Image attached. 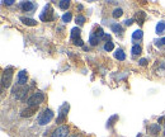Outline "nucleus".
<instances>
[{
    "label": "nucleus",
    "instance_id": "obj_11",
    "mask_svg": "<svg viewBox=\"0 0 165 137\" xmlns=\"http://www.w3.org/2000/svg\"><path fill=\"white\" fill-rule=\"evenodd\" d=\"M20 20H22V23H23V24H25V25H31V27L37 25V20H34L32 18H25V17H22Z\"/></svg>",
    "mask_w": 165,
    "mask_h": 137
},
{
    "label": "nucleus",
    "instance_id": "obj_8",
    "mask_svg": "<svg viewBox=\"0 0 165 137\" xmlns=\"http://www.w3.org/2000/svg\"><path fill=\"white\" fill-rule=\"evenodd\" d=\"M28 81V74L25 70H22V71L18 72V85L19 86H24Z\"/></svg>",
    "mask_w": 165,
    "mask_h": 137
},
{
    "label": "nucleus",
    "instance_id": "obj_30",
    "mask_svg": "<svg viewBox=\"0 0 165 137\" xmlns=\"http://www.w3.org/2000/svg\"><path fill=\"white\" fill-rule=\"evenodd\" d=\"M132 23H133V19H126L125 20V24L126 25H131Z\"/></svg>",
    "mask_w": 165,
    "mask_h": 137
},
{
    "label": "nucleus",
    "instance_id": "obj_25",
    "mask_svg": "<svg viewBox=\"0 0 165 137\" xmlns=\"http://www.w3.org/2000/svg\"><path fill=\"white\" fill-rule=\"evenodd\" d=\"M113 48H114V45H113V42H105V45H104V49L105 51H113Z\"/></svg>",
    "mask_w": 165,
    "mask_h": 137
},
{
    "label": "nucleus",
    "instance_id": "obj_16",
    "mask_svg": "<svg viewBox=\"0 0 165 137\" xmlns=\"http://www.w3.org/2000/svg\"><path fill=\"white\" fill-rule=\"evenodd\" d=\"M89 42H90V45H92V46H97L99 43V38L94 33H92V34H90V37H89Z\"/></svg>",
    "mask_w": 165,
    "mask_h": 137
},
{
    "label": "nucleus",
    "instance_id": "obj_29",
    "mask_svg": "<svg viewBox=\"0 0 165 137\" xmlns=\"http://www.w3.org/2000/svg\"><path fill=\"white\" fill-rule=\"evenodd\" d=\"M159 124H165V116L164 117H160L159 118V122H158Z\"/></svg>",
    "mask_w": 165,
    "mask_h": 137
},
{
    "label": "nucleus",
    "instance_id": "obj_22",
    "mask_svg": "<svg viewBox=\"0 0 165 137\" xmlns=\"http://www.w3.org/2000/svg\"><path fill=\"white\" fill-rule=\"evenodd\" d=\"M58 7H60L61 9H67V8L70 7V1L69 0H61V1L58 3Z\"/></svg>",
    "mask_w": 165,
    "mask_h": 137
},
{
    "label": "nucleus",
    "instance_id": "obj_21",
    "mask_svg": "<svg viewBox=\"0 0 165 137\" xmlns=\"http://www.w3.org/2000/svg\"><path fill=\"white\" fill-rule=\"evenodd\" d=\"M112 31L114 32V33H117V34H121L122 33V27H121L119 24H117V23H114V24H112Z\"/></svg>",
    "mask_w": 165,
    "mask_h": 137
},
{
    "label": "nucleus",
    "instance_id": "obj_33",
    "mask_svg": "<svg viewBox=\"0 0 165 137\" xmlns=\"http://www.w3.org/2000/svg\"><path fill=\"white\" fill-rule=\"evenodd\" d=\"M69 137H79L78 135H72V136H69Z\"/></svg>",
    "mask_w": 165,
    "mask_h": 137
},
{
    "label": "nucleus",
    "instance_id": "obj_1",
    "mask_svg": "<svg viewBox=\"0 0 165 137\" xmlns=\"http://www.w3.org/2000/svg\"><path fill=\"white\" fill-rule=\"evenodd\" d=\"M52 118H54V112H52L51 109H48V108H46L45 110H42V112L40 113L37 121H38V124H40V126H45V124L48 123Z\"/></svg>",
    "mask_w": 165,
    "mask_h": 137
},
{
    "label": "nucleus",
    "instance_id": "obj_4",
    "mask_svg": "<svg viewBox=\"0 0 165 137\" xmlns=\"http://www.w3.org/2000/svg\"><path fill=\"white\" fill-rule=\"evenodd\" d=\"M28 93V86H22V88H19V86H14L13 88V97L17 98V99H24V97L27 95Z\"/></svg>",
    "mask_w": 165,
    "mask_h": 137
},
{
    "label": "nucleus",
    "instance_id": "obj_26",
    "mask_svg": "<svg viewBox=\"0 0 165 137\" xmlns=\"http://www.w3.org/2000/svg\"><path fill=\"white\" fill-rule=\"evenodd\" d=\"M84 23H85V17L84 15H78V17H76V24L82 25Z\"/></svg>",
    "mask_w": 165,
    "mask_h": 137
},
{
    "label": "nucleus",
    "instance_id": "obj_14",
    "mask_svg": "<svg viewBox=\"0 0 165 137\" xmlns=\"http://www.w3.org/2000/svg\"><path fill=\"white\" fill-rule=\"evenodd\" d=\"M164 31H165V22H159L158 24H156V33L161 34V33H164Z\"/></svg>",
    "mask_w": 165,
    "mask_h": 137
},
{
    "label": "nucleus",
    "instance_id": "obj_13",
    "mask_svg": "<svg viewBox=\"0 0 165 137\" xmlns=\"http://www.w3.org/2000/svg\"><path fill=\"white\" fill-rule=\"evenodd\" d=\"M79 36H80V28H78V27L72 28V29H71V39L72 41L78 39Z\"/></svg>",
    "mask_w": 165,
    "mask_h": 137
},
{
    "label": "nucleus",
    "instance_id": "obj_20",
    "mask_svg": "<svg viewBox=\"0 0 165 137\" xmlns=\"http://www.w3.org/2000/svg\"><path fill=\"white\" fill-rule=\"evenodd\" d=\"M71 19H72V14L70 13V11H67V13H65L62 15V22L64 23H69Z\"/></svg>",
    "mask_w": 165,
    "mask_h": 137
},
{
    "label": "nucleus",
    "instance_id": "obj_6",
    "mask_svg": "<svg viewBox=\"0 0 165 137\" xmlns=\"http://www.w3.org/2000/svg\"><path fill=\"white\" fill-rule=\"evenodd\" d=\"M69 104L65 103L62 107L60 108V110H58V117H57V123H61V122H64L65 119H66V116H67V112H69Z\"/></svg>",
    "mask_w": 165,
    "mask_h": 137
},
{
    "label": "nucleus",
    "instance_id": "obj_3",
    "mask_svg": "<svg viewBox=\"0 0 165 137\" xmlns=\"http://www.w3.org/2000/svg\"><path fill=\"white\" fill-rule=\"evenodd\" d=\"M43 99H45V95H43V93H42V92H36V93H34V94L27 100V103H28V106H36V107H38V106H40V104L43 102Z\"/></svg>",
    "mask_w": 165,
    "mask_h": 137
},
{
    "label": "nucleus",
    "instance_id": "obj_18",
    "mask_svg": "<svg viewBox=\"0 0 165 137\" xmlns=\"http://www.w3.org/2000/svg\"><path fill=\"white\" fill-rule=\"evenodd\" d=\"M145 13H144V11H138V13L136 14V18H137V20H138V23H140V24H142L144 23V20H145Z\"/></svg>",
    "mask_w": 165,
    "mask_h": 137
},
{
    "label": "nucleus",
    "instance_id": "obj_10",
    "mask_svg": "<svg viewBox=\"0 0 165 137\" xmlns=\"http://www.w3.org/2000/svg\"><path fill=\"white\" fill-rule=\"evenodd\" d=\"M20 8H22V10L24 11H33L34 9H36V4L32 1H23L22 4H20Z\"/></svg>",
    "mask_w": 165,
    "mask_h": 137
},
{
    "label": "nucleus",
    "instance_id": "obj_24",
    "mask_svg": "<svg viewBox=\"0 0 165 137\" xmlns=\"http://www.w3.org/2000/svg\"><path fill=\"white\" fill-rule=\"evenodd\" d=\"M93 33L95 34V36L98 37L99 39H101V38H103V37H104V32H103V29H102L101 27H98V28H97V31H95V32H93Z\"/></svg>",
    "mask_w": 165,
    "mask_h": 137
},
{
    "label": "nucleus",
    "instance_id": "obj_9",
    "mask_svg": "<svg viewBox=\"0 0 165 137\" xmlns=\"http://www.w3.org/2000/svg\"><path fill=\"white\" fill-rule=\"evenodd\" d=\"M41 19H42L43 22H50V20H52V11H51V8H50L48 5L45 7V10H43V13L41 14Z\"/></svg>",
    "mask_w": 165,
    "mask_h": 137
},
{
    "label": "nucleus",
    "instance_id": "obj_17",
    "mask_svg": "<svg viewBox=\"0 0 165 137\" xmlns=\"http://www.w3.org/2000/svg\"><path fill=\"white\" fill-rule=\"evenodd\" d=\"M131 52H132V55H140L141 52H142V48H141V46H138V45H133Z\"/></svg>",
    "mask_w": 165,
    "mask_h": 137
},
{
    "label": "nucleus",
    "instance_id": "obj_27",
    "mask_svg": "<svg viewBox=\"0 0 165 137\" xmlns=\"http://www.w3.org/2000/svg\"><path fill=\"white\" fill-rule=\"evenodd\" d=\"M74 43H75L76 46H84V42H82V39H81V38L75 39V41H74Z\"/></svg>",
    "mask_w": 165,
    "mask_h": 137
},
{
    "label": "nucleus",
    "instance_id": "obj_19",
    "mask_svg": "<svg viewBox=\"0 0 165 137\" xmlns=\"http://www.w3.org/2000/svg\"><path fill=\"white\" fill-rule=\"evenodd\" d=\"M122 14H123V10L121 8H116L113 10V13H112V15H113V18H119V17H122Z\"/></svg>",
    "mask_w": 165,
    "mask_h": 137
},
{
    "label": "nucleus",
    "instance_id": "obj_7",
    "mask_svg": "<svg viewBox=\"0 0 165 137\" xmlns=\"http://www.w3.org/2000/svg\"><path fill=\"white\" fill-rule=\"evenodd\" d=\"M37 109H38V107H36V106H28L27 108H24V109L20 112V116H22L23 118L32 117V116L37 112Z\"/></svg>",
    "mask_w": 165,
    "mask_h": 137
},
{
    "label": "nucleus",
    "instance_id": "obj_2",
    "mask_svg": "<svg viewBox=\"0 0 165 137\" xmlns=\"http://www.w3.org/2000/svg\"><path fill=\"white\" fill-rule=\"evenodd\" d=\"M11 78H13V69L8 67L4 70V74L1 76V86L3 88H9L11 84Z\"/></svg>",
    "mask_w": 165,
    "mask_h": 137
},
{
    "label": "nucleus",
    "instance_id": "obj_12",
    "mask_svg": "<svg viewBox=\"0 0 165 137\" xmlns=\"http://www.w3.org/2000/svg\"><path fill=\"white\" fill-rule=\"evenodd\" d=\"M114 57H116L117 60H119V61H123V60L126 59V53L121 48H118L116 52H114Z\"/></svg>",
    "mask_w": 165,
    "mask_h": 137
},
{
    "label": "nucleus",
    "instance_id": "obj_15",
    "mask_svg": "<svg viewBox=\"0 0 165 137\" xmlns=\"http://www.w3.org/2000/svg\"><path fill=\"white\" fill-rule=\"evenodd\" d=\"M142 36H144L142 31H141V29H137V31H135L133 33H132V39H133V41L141 39V38H142Z\"/></svg>",
    "mask_w": 165,
    "mask_h": 137
},
{
    "label": "nucleus",
    "instance_id": "obj_5",
    "mask_svg": "<svg viewBox=\"0 0 165 137\" xmlns=\"http://www.w3.org/2000/svg\"><path fill=\"white\" fill-rule=\"evenodd\" d=\"M69 127L67 126H60L57 127L52 133V137H69Z\"/></svg>",
    "mask_w": 165,
    "mask_h": 137
},
{
    "label": "nucleus",
    "instance_id": "obj_28",
    "mask_svg": "<svg viewBox=\"0 0 165 137\" xmlns=\"http://www.w3.org/2000/svg\"><path fill=\"white\" fill-rule=\"evenodd\" d=\"M138 63H140L141 66H146L147 65V60L146 59H141L140 61H138Z\"/></svg>",
    "mask_w": 165,
    "mask_h": 137
},
{
    "label": "nucleus",
    "instance_id": "obj_31",
    "mask_svg": "<svg viewBox=\"0 0 165 137\" xmlns=\"http://www.w3.org/2000/svg\"><path fill=\"white\" fill-rule=\"evenodd\" d=\"M158 45H159V46H161V45H165V37H164V38H161L160 41H158Z\"/></svg>",
    "mask_w": 165,
    "mask_h": 137
},
{
    "label": "nucleus",
    "instance_id": "obj_23",
    "mask_svg": "<svg viewBox=\"0 0 165 137\" xmlns=\"http://www.w3.org/2000/svg\"><path fill=\"white\" fill-rule=\"evenodd\" d=\"M150 132L154 133V135H156V133H159V130H160V127H159V123L158 124H151V126L149 127Z\"/></svg>",
    "mask_w": 165,
    "mask_h": 137
},
{
    "label": "nucleus",
    "instance_id": "obj_32",
    "mask_svg": "<svg viewBox=\"0 0 165 137\" xmlns=\"http://www.w3.org/2000/svg\"><path fill=\"white\" fill-rule=\"evenodd\" d=\"M5 3V4H7V5H11V4H13V0H7V1H4Z\"/></svg>",
    "mask_w": 165,
    "mask_h": 137
}]
</instances>
